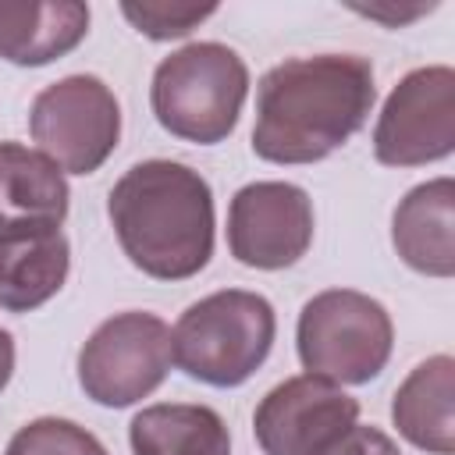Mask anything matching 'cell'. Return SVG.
Masks as SVG:
<instances>
[{
  "label": "cell",
  "instance_id": "1",
  "mask_svg": "<svg viewBox=\"0 0 455 455\" xmlns=\"http://www.w3.org/2000/svg\"><path fill=\"white\" fill-rule=\"evenodd\" d=\"M373 100L377 85L366 57H288L256 85L252 153L267 164H316L366 124Z\"/></svg>",
  "mask_w": 455,
  "mask_h": 455
},
{
  "label": "cell",
  "instance_id": "2",
  "mask_svg": "<svg viewBox=\"0 0 455 455\" xmlns=\"http://www.w3.org/2000/svg\"><path fill=\"white\" fill-rule=\"evenodd\" d=\"M114 235L146 277L185 281L213 256V192L210 181L178 160H142L128 167L110 196Z\"/></svg>",
  "mask_w": 455,
  "mask_h": 455
},
{
  "label": "cell",
  "instance_id": "3",
  "mask_svg": "<svg viewBox=\"0 0 455 455\" xmlns=\"http://www.w3.org/2000/svg\"><path fill=\"white\" fill-rule=\"evenodd\" d=\"M274 334L277 316L259 291L220 288L178 316L171 352L181 373L192 380L210 387H238L267 363Z\"/></svg>",
  "mask_w": 455,
  "mask_h": 455
},
{
  "label": "cell",
  "instance_id": "4",
  "mask_svg": "<svg viewBox=\"0 0 455 455\" xmlns=\"http://www.w3.org/2000/svg\"><path fill=\"white\" fill-rule=\"evenodd\" d=\"M249 96V68L224 43H188L153 71L149 107L164 132L181 142H224Z\"/></svg>",
  "mask_w": 455,
  "mask_h": 455
},
{
  "label": "cell",
  "instance_id": "5",
  "mask_svg": "<svg viewBox=\"0 0 455 455\" xmlns=\"http://www.w3.org/2000/svg\"><path fill=\"white\" fill-rule=\"evenodd\" d=\"M295 348L306 373L331 384H370L391 359V313L352 288H327L313 295L295 327Z\"/></svg>",
  "mask_w": 455,
  "mask_h": 455
},
{
  "label": "cell",
  "instance_id": "6",
  "mask_svg": "<svg viewBox=\"0 0 455 455\" xmlns=\"http://www.w3.org/2000/svg\"><path fill=\"white\" fill-rule=\"evenodd\" d=\"M171 363V327L153 313L128 309L89 334L78 352V384L96 405L128 409L167 380Z\"/></svg>",
  "mask_w": 455,
  "mask_h": 455
},
{
  "label": "cell",
  "instance_id": "7",
  "mask_svg": "<svg viewBox=\"0 0 455 455\" xmlns=\"http://www.w3.org/2000/svg\"><path fill=\"white\" fill-rule=\"evenodd\" d=\"M28 132L64 174H92L121 139V103L96 75H68L28 107Z\"/></svg>",
  "mask_w": 455,
  "mask_h": 455
},
{
  "label": "cell",
  "instance_id": "8",
  "mask_svg": "<svg viewBox=\"0 0 455 455\" xmlns=\"http://www.w3.org/2000/svg\"><path fill=\"white\" fill-rule=\"evenodd\" d=\"M455 149V71L427 64L409 71L373 124V156L384 167H423Z\"/></svg>",
  "mask_w": 455,
  "mask_h": 455
},
{
  "label": "cell",
  "instance_id": "9",
  "mask_svg": "<svg viewBox=\"0 0 455 455\" xmlns=\"http://www.w3.org/2000/svg\"><path fill=\"white\" fill-rule=\"evenodd\" d=\"M313 245V199L291 181H249L228 206V249L242 267L284 270Z\"/></svg>",
  "mask_w": 455,
  "mask_h": 455
},
{
  "label": "cell",
  "instance_id": "10",
  "mask_svg": "<svg viewBox=\"0 0 455 455\" xmlns=\"http://www.w3.org/2000/svg\"><path fill=\"white\" fill-rule=\"evenodd\" d=\"M359 419V402L338 384L299 373L270 387L256 412L252 434L263 455H316Z\"/></svg>",
  "mask_w": 455,
  "mask_h": 455
},
{
  "label": "cell",
  "instance_id": "11",
  "mask_svg": "<svg viewBox=\"0 0 455 455\" xmlns=\"http://www.w3.org/2000/svg\"><path fill=\"white\" fill-rule=\"evenodd\" d=\"M391 242L405 267L427 277L455 274V181L434 178L405 192L391 217Z\"/></svg>",
  "mask_w": 455,
  "mask_h": 455
},
{
  "label": "cell",
  "instance_id": "12",
  "mask_svg": "<svg viewBox=\"0 0 455 455\" xmlns=\"http://www.w3.org/2000/svg\"><path fill=\"white\" fill-rule=\"evenodd\" d=\"M89 32L82 0H0V60L43 68L71 53Z\"/></svg>",
  "mask_w": 455,
  "mask_h": 455
},
{
  "label": "cell",
  "instance_id": "13",
  "mask_svg": "<svg viewBox=\"0 0 455 455\" xmlns=\"http://www.w3.org/2000/svg\"><path fill=\"white\" fill-rule=\"evenodd\" d=\"M68 270L71 245L60 228H21L0 235V309H39L64 288Z\"/></svg>",
  "mask_w": 455,
  "mask_h": 455
},
{
  "label": "cell",
  "instance_id": "14",
  "mask_svg": "<svg viewBox=\"0 0 455 455\" xmlns=\"http://www.w3.org/2000/svg\"><path fill=\"white\" fill-rule=\"evenodd\" d=\"M68 199V178L46 153L21 142H0V235L21 228H60Z\"/></svg>",
  "mask_w": 455,
  "mask_h": 455
},
{
  "label": "cell",
  "instance_id": "15",
  "mask_svg": "<svg viewBox=\"0 0 455 455\" xmlns=\"http://www.w3.org/2000/svg\"><path fill=\"white\" fill-rule=\"evenodd\" d=\"M398 434L427 455H455V359L430 355L409 370L391 398Z\"/></svg>",
  "mask_w": 455,
  "mask_h": 455
},
{
  "label": "cell",
  "instance_id": "16",
  "mask_svg": "<svg viewBox=\"0 0 455 455\" xmlns=\"http://www.w3.org/2000/svg\"><path fill=\"white\" fill-rule=\"evenodd\" d=\"M132 455H231V434L217 409L196 402L146 405L128 423Z\"/></svg>",
  "mask_w": 455,
  "mask_h": 455
},
{
  "label": "cell",
  "instance_id": "17",
  "mask_svg": "<svg viewBox=\"0 0 455 455\" xmlns=\"http://www.w3.org/2000/svg\"><path fill=\"white\" fill-rule=\"evenodd\" d=\"M4 455H110V451L85 427L57 416H39L7 441Z\"/></svg>",
  "mask_w": 455,
  "mask_h": 455
},
{
  "label": "cell",
  "instance_id": "18",
  "mask_svg": "<svg viewBox=\"0 0 455 455\" xmlns=\"http://www.w3.org/2000/svg\"><path fill=\"white\" fill-rule=\"evenodd\" d=\"M121 14L135 25V32L164 43V39H181L192 28H199L210 14H217V4L199 7V4H167V0H142V4L124 0Z\"/></svg>",
  "mask_w": 455,
  "mask_h": 455
},
{
  "label": "cell",
  "instance_id": "19",
  "mask_svg": "<svg viewBox=\"0 0 455 455\" xmlns=\"http://www.w3.org/2000/svg\"><path fill=\"white\" fill-rule=\"evenodd\" d=\"M316 455H402L398 444L380 430V427H363V423H352L341 437H334L323 451Z\"/></svg>",
  "mask_w": 455,
  "mask_h": 455
},
{
  "label": "cell",
  "instance_id": "20",
  "mask_svg": "<svg viewBox=\"0 0 455 455\" xmlns=\"http://www.w3.org/2000/svg\"><path fill=\"white\" fill-rule=\"evenodd\" d=\"M11 373H14V338H11V331L0 327V391L7 387Z\"/></svg>",
  "mask_w": 455,
  "mask_h": 455
}]
</instances>
